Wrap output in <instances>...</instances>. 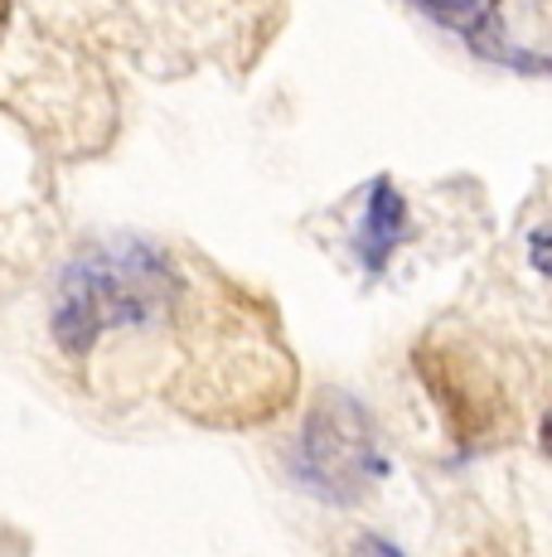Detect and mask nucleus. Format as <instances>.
Wrapping results in <instances>:
<instances>
[{
    "mask_svg": "<svg viewBox=\"0 0 552 557\" xmlns=\"http://www.w3.org/2000/svg\"><path fill=\"white\" fill-rule=\"evenodd\" d=\"M402 243H407V199H402V189L392 185L388 175H378L374 185H368L364 213H359L354 252H359V262H364V272L378 276Z\"/></svg>",
    "mask_w": 552,
    "mask_h": 557,
    "instance_id": "nucleus-5",
    "label": "nucleus"
},
{
    "mask_svg": "<svg viewBox=\"0 0 552 557\" xmlns=\"http://www.w3.org/2000/svg\"><path fill=\"white\" fill-rule=\"evenodd\" d=\"M344 557H407V553H402L398 543L378 539V533H364V539L349 543V553H344Z\"/></svg>",
    "mask_w": 552,
    "mask_h": 557,
    "instance_id": "nucleus-6",
    "label": "nucleus"
},
{
    "mask_svg": "<svg viewBox=\"0 0 552 557\" xmlns=\"http://www.w3.org/2000/svg\"><path fill=\"white\" fill-rule=\"evenodd\" d=\"M534 267H538V272H548V233L543 228L534 233Z\"/></svg>",
    "mask_w": 552,
    "mask_h": 557,
    "instance_id": "nucleus-7",
    "label": "nucleus"
},
{
    "mask_svg": "<svg viewBox=\"0 0 552 557\" xmlns=\"http://www.w3.org/2000/svg\"><path fill=\"white\" fill-rule=\"evenodd\" d=\"M412 363H417L431 403L441 407V422L461 456H485L494 446L514 442L518 407L475 355L446 345V339H427V345H417Z\"/></svg>",
    "mask_w": 552,
    "mask_h": 557,
    "instance_id": "nucleus-3",
    "label": "nucleus"
},
{
    "mask_svg": "<svg viewBox=\"0 0 552 557\" xmlns=\"http://www.w3.org/2000/svg\"><path fill=\"white\" fill-rule=\"evenodd\" d=\"M5 20H10V0H0V29H5Z\"/></svg>",
    "mask_w": 552,
    "mask_h": 557,
    "instance_id": "nucleus-8",
    "label": "nucleus"
},
{
    "mask_svg": "<svg viewBox=\"0 0 552 557\" xmlns=\"http://www.w3.org/2000/svg\"><path fill=\"white\" fill-rule=\"evenodd\" d=\"M388 451L378 422L354 393L321 388L291 446V480L321 505H359L388 480Z\"/></svg>",
    "mask_w": 552,
    "mask_h": 557,
    "instance_id": "nucleus-2",
    "label": "nucleus"
},
{
    "mask_svg": "<svg viewBox=\"0 0 552 557\" xmlns=\"http://www.w3.org/2000/svg\"><path fill=\"white\" fill-rule=\"evenodd\" d=\"M175 296L179 272L165 248L146 238H108L68 262L49 325L63 355H88L112 330L151 325Z\"/></svg>",
    "mask_w": 552,
    "mask_h": 557,
    "instance_id": "nucleus-1",
    "label": "nucleus"
},
{
    "mask_svg": "<svg viewBox=\"0 0 552 557\" xmlns=\"http://www.w3.org/2000/svg\"><path fill=\"white\" fill-rule=\"evenodd\" d=\"M431 25H441L446 35H455L471 53L490 63H504V69H518V73H543V59L528 53L524 45L514 39L504 20V0H412Z\"/></svg>",
    "mask_w": 552,
    "mask_h": 557,
    "instance_id": "nucleus-4",
    "label": "nucleus"
}]
</instances>
